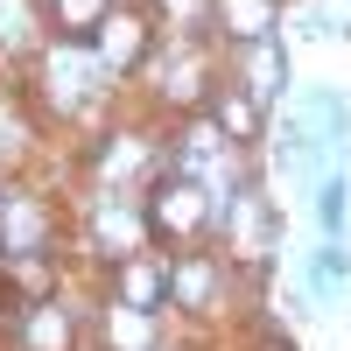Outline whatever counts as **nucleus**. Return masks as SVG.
Instances as JSON below:
<instances>
[{
  "label": "nucleus",
  "mask_w": 351,
  "mask_h": 351,
  "mask_svg": "<svg viewBox=\"0 0 351 351\" xmlns=\"http://www.w3.org/2000/svg\"><path fill=\"white\" fill-rule=\"evenodd\" d=\"M197 225H204V190L190 183V176L183 183H162L148 197V232L155 239H183V232H197Z\"/></svg>",
  "instance_id": "f257e3e1"
},
{
  "label": "nucleus",
  "mask_w": 351,
  "mask_h": 351,
  "mask_svg": "<svg viewBox=\"0 0 351 351\" xmlns=\"http://www.w3.org/2000/svg\"><path fill=\"white\" fill-rule=\"evenodd\" d=\"M141 56H148V21H141V14H106V28H99V64L106 71H134Z\"/></svg>",
  "instance_id": "f03ea898"
},
{
  "label": "nucleus",
  "mask_w": 351,
  "mask_h": 351,
  "mask_svg": "<svg viewBox=\"0 0 351 351\" xmlns=\"http://www.w3.org/2000/svg\"><path fill=\"white\" fill-rule=\"evenodd\" d=\"M21 351H71V309L28 302V316H21Z\"/></svg>",
  "instance_id": "7ed1b4c3"
},
{
  "label": "nucleus",
  "mask_w": 351,
  "mask_h": 351,
  "mask_svg": "<svg viewBox=\"0 0 351 351\" xmlns=\"http://www.w3.org/2000/svg\"><path fill=\"white\" fill-rule=\"evenodd\" d=\"M246 92H253V106H267V99H281V43L274 36H260V43H246Z\"/></svg>",
  "instance_id": "20e7f679"
},
{
  "label": "nucleus",
  "mask_w": 351,
  "mask_h": 351,
  "mask_svg": "<svg viewBox=\"0 0 351 351\" xmlns=\"http://www.w3.org/2000/svg\"><path fill=\"white\" fill-rule=\"evenodd\" d=\"M218 21L239 43H260V36H274V0H218Z\"/></svg>",
  "instance_id": "39448f33"
},
{
  "label": "nucleus",
  "mask_w": 351,
  "mask_h": 351,
  "mask_svg": "<svg viewBox=\"0 0 351 351\" xmlns=\"http://www.w3.org/2000/svg\"><path fill=\"white\" fill-rule=\"evenodd\" d=\"M120 295H127V309H155V302L169 295V274L148 267V260H134V267L120 274Z\"/></svg>",
  "instance_id": "423d86ee"
},
{
  "label": "nucleus",
  "mask_w": 351,
  "mask_h": 351,
  "mask_svg": "<svg viewBox=\"0 0 351 351\" xmlns=\"http://www.w3.org/2000/svg\"><path fill=\"white\" fill-rule=\"evenodd\" d=\"M218 134H225V141H253V134H260V106L239 99V92H225V99H218Z\"/></svg>",
  "instance_id": "0eeeda50"
},
{
  "label": "nucleus",
  "mask_w": 351,
  "mask_h": 351,
  "mask_svg": "<svg viewBox=\"0 0 351 351\" xmlns=\"http://www.w3.org/2000/svg\"><path fill=\"white\" fill-rule=\"evenodd\" d=\"M169 288H176L190 309H204V302H211V288H218V274H211V260H183V267L169 274Z\"/></svg>",
  "instance_id": "6e6552de"
},
{
  "label": "nucleus",
  "mask_w": 351,
  "mask_h": 351,
  "mask_svg": "<svg viewBox=\"0 0 351 351\" xmlns=\"http://www.w3.org/2000/svg\"><path fill=\"white\" fill-rule=\"evenodd\" d=\"M106 337H112V351H148V309H112V324H106Z\"/></svg>",
  "instance_id": "1a4fd4ad"
},
{
  "label": "nucleus",
  "mask_w": 351,
  "mask_h": 351,
  "mask_svg": "<svg viewBox=\"0 0 351 351\" xmlns=\"http://www.w3.org/2000/svg\"><path fill=\"white\" fill-rule=\"evenodd\" d=\"M8 274H14V288H21L28 302H49V260H43V253H14Z\"/></svg>",
  "instance_id": "9d476101"
},
{
  "label": "nucleus",
  "mask_w": 351,
  "mask_h": 351,
  "mask_svg": "<svg viewBox=\"0 0 351 351\" xmlns=\"http://www.w3.org/2000/svg\"><path fill=\"white\" fill-rule=\"evenodd\" d=\"M99 232H106V246H134L141 232H148V218H141V211H120V204H106V211H99Z\"/></svg>",
  "instance_id": "9b49d317"
},
{
  "label": "nucleus",
  "mask_w": 351,
  "mask_h": 351,
  "mask_svg": "<svg viewBox=\"0 0 351 351\" xmlns=\"http://www.w3.org/2000/svg\"><path fill=\"white\" fill-rule=\"evenodd\" d=\"M56 21L77 28V36H99L106 28V0H56Z\"/></svg>",
  "instance_id": "f8f14e48"
},
{
  "label": "nucleus",
  "mask_w": 351,
  "mask_h": 351,
  "mask_svg": "<svg viewBox=\"0 0 351 351\" xmlns=\"http://www.w3.org/2000/svg\"><path fill=\"white\" fill-rule=\"evenodd\" d=\"M316 211H324L330 232H344V176H330V183H324V204H316Z\"/></svg>",
  "instance_id": "ddd939ff"
},
{
  "label": "nucleus",
  "mask_w": 351,
  "mask_h": 351,
  "mask_svg": "<svg viewBox=\"0 0 351 351\" xmlns=\"http://www.w3.org/2000/svg\"><path fill=\"white\" fill-rule=\"evenodd\" d=\"M0 36H28V8H14V0H0Z\"/></svg>",
  "instance_id": "4468645a"
},
{
  "label": "nucleus",
  "mask_w": 351,
  "mask_h": 351,
  "mask_svg": "<svg viewBox=\"0 0 351 351\" xmlns=\"http://www.w3.org/2000/svg\"><path fill=\"white\" fill-rule=\"evenodd\" d=\"M169 8H183V0H169Z\"/></svg>",
  "instance_id": "2eb2a0df"
}]
</instances>
